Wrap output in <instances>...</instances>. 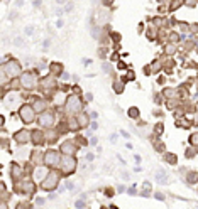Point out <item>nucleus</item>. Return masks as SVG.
<instances>
[{"label": "nucleus", "mask_w": 198, "mask_h": 209, "mask_svg": "<svg viewBox=\"0 0 198 209\" xmlns=\"http://www.w3.org/2000/svg\"><path fill=\"white\" fill-rule=\"evenodd\" d=\"M197 110H198V105H197Z\"/></svg>", "instance_id": "obj_34"}, {"label": "nucleus", "mask_w": 198, "mask_h": 209, "mask_svg": "<svg viewBox=\"0 0 198 209\" xmlns=\"http://www.w3.org/2000/svg\"><path fill=\"white\" fill-rule=\"evenodd\" d=\"M10 174H12L15 179H19L20 175H22V170H20V167L17 165V164H12V170H10Z\"/></svg>", "instance_id": "obj_14"}, {"label": "nucleus", "mask_w": 198, "mask_h": 209, "mask_svg": "<svg viewBox=\"0 0 198 209\" xmlns=\"http://www.w3.org/2000/svg\"><path fill=\"white\" fill-rule=\"evenodd\" d=\"M36 83H37V78H36L34 73H24V74H20V86L24 90H34Z\"/></svg>", "instance_id": "obj_5"}, {"label": "nucleus", "mask_w": 198, "mask_h": 209, "mask_svg": "<svg viewBox=\"0 0 198 209\" xmlns=\"http://www.w3.org/2000/svg\"><path fill=\"white\" fill-rule=\"evenodd\" d=\"M179 5H181V2H179V0H173V2H171V10L179 9Z\"/></svg>", "instance_id": "obj_19"}, {"label": "nucleus", "mask_w": 198, "mask_h": 209, "mask_svg": "<svg viewBox=\"0 0 198 209\" xmlns=\"http://www.w3.org/2000/svg\"><path fill=\"white\" fill-rule=\"evenodd\" d=\"M114 86H115V93H122V91H124V86H122L120 83H115Z\"/></svg>", "instance_id": "obj_22"}, {"label": "nucleus", "mask_w": 198, "mask_h": 209, "mask_svg": "<svg viewBox=\"0 0 198 209\" xmlns=\"http://www.w3.org/2000/svg\"><path fill=\"white\" fill-rule=\"evenodd\" d=\"M64 108L69 113H80V110L83 108V101L78 95H69L66 98V103H64Z\"/></svg>", "instance_id": "obj_2"}, {"label": "nucleus", "mask_w": 198, "mask_h": 209, "mask_svg": "<svg viewBox=\"0 0 198 209\" xmlns=\"http://www.w3.org/2000/svg\"><path fill=\"white\" fill-rule=\"evenodd\" d=\"M188 179L191 180V184H193V182L197 180V174H190V175H188Z\"/></svg>", "instance_id": "obj_28"}, {"label": "nucleus", "mask_w": 198, "mask_h": 209, "mask_svg": "<svg viewBox=\"0 0 198 209\" xmlns=\"http://www.w3.org/2000/svg\"><path fill=\"white\" fill-rule=\"evenodd\" d=\"M44 106H46V105H44L42 101H37V103H36V110H44Z\"/></svg>", "instance_id": "obj_24"}, {"label": "nucleus", "mask_w": 198, "mask_h": 209, "mask_svg": "<svg viewBox=\"0 0 198 209\" xmlns=\"http://www.w3.org/2000/svg\"><path fill=\"white\" fill-rule=\"evenodd\" d=\"M24 190H27V192H32V190H34V186H32L30 182H27V184L24 186Z\"/></svg>", "instance_id": "obj_23"}, {"label": "nucleus", "mask_w": 198, "mask_h": 209, "mask_svg": "<svg viewBox=\"0 0 198 209\" xmlns=\"http://www.w3.org/2000/svg\"><path fill=\"white\" fill-rule=\"evenodd\" d=\"M44 174H46V172L37 167V169L34 170V179H36V180H42V179H44Z\"/></svg>", "instance_id": "obj_15"}, {"label": "nucleus", "mask_w": 198, "mask_h": 209, "mask_svg": "<svg viewBox=\"0 0 198 209\" xmlns=\"http://www.w3.org/2000/svg\"><path fill=\"white\" fill-rule=\"evenodd\" d=\"M19 115H20V120L26 125H29V123H32L36 120V108H32L29 105H22L19 110Z\"/></svg>", "instance_id": "obj_4"}, {"label": "nucleus", "mask_w": 198, "mask_h": 209, "mask_svg": "<svg viewBox=\"0 0 198 209\" xmlns=\"http://www.w3.org/2000/svg\"><path fill=\"white\" fill-rule=\"evenodd\" d=\"M166 160H168L169 164H176V157H173L171 153H166Z\"/></svg>", "instance_id": "obj_20"}, {"label": "nucleus", "mask_w": 198, "mask_h": 209, "mask_svg": "<svg viewBox=\"0 0 198 209\" xmlns=\"http://www.w3.org/2000/svg\"><path fill=\"white\" fill-rule=\"evenodd\" d=\"M3 73L10 76V78H17L22 74V68H20L19 61L10 59V61H3Z\"/></svg>", "instance_id": "obj_1"}, {"label": "nucleus", "mask_w": 198, "mask_h": 209, "mask_svg": "<svg viewBox=\"0 0 198 209\" xmlns=\"http://www.w3.org/2000/svg\"><path fill=\"white\" fill-rule=\"evenodd\" d=\"M156 133H163V123H158V125H156Z\"/></svg>", "instance_id": "obj_25"}, {"label": "nucleus", "mask_w": 198, "mask_h": 209, "mask_svg": "<svg viewBox=\"0 0 198 209\" xmlns=\"http://www.w3.org/2000/svg\"><path fill=\"white\" fill-rule=\"evenodd\" d=\"M129 116L130 118H139V108H136V106L129 108Z\"/></svg>", "instance_id": "obj_18"}, {"label": "nucleus", "mask_w": 198, "mask_h": 209, "mask_svg": "<svg viewBox=\"0 0 198 209\" xmlns=\"http://www.w3.org/2000/svg\"><path fill=\"white\" fill-rule=\"evenodd\" d=\"M61 152H63L64 155H75V152H76V145H75L71 140H66V142L61 145Z\"/></svg>", "instance_id": "obj_9"}, {"label": "nucleus", "mask_w": 198, "mask_h": 209, "mask_svg": "<svg viewBox=\"0 0 198 209\" xmlns=\"http://www.w3.org/2000/svg\"><path fill=\"white\" fill-rule=\"evenodd\" d=\"M53 123H54V115L49 113V111H44V113L39 116V125L41 127L48 128V127H53Z\"/></svg>", "instance_id": "obj_8"}, {"label": "nucleus", "mask_w": 198, "mask_h": 209, "mask_svg": "<svg viewBox=\"0 0 198 209\" xmlns=\"http://www.w3.org/2000/svg\"><path fill=\"white\" fill-rule=\"evenodd\" d=\"M30 137H32L30 142H34L36 145H42V143H44V135H42V132H39V130H34V132L30 133Z\"/></svg>", "instance_id": "obj_11"}, {"label": "nucleus", "mask_w": 198, "mask_h": 209, "mask_svg": "<svg viewBox=\"0 0 198 209\" xmlns=\"http://www.w3.org/2000/svg\"><path fill=\"white\" fill-rule=\"evenodd\" d=\"M164 95H166V96H174V91L173 90H164Z\"/></svg>", "instance_id": "obj_27"}, {"label": "nucleus", "mask_w": 198, "mask_h": 209, "mask_svg": "<svg viewBox=\"0 0 198 209\" xmlns=\"http://www.w3.org/2000/svg\"><path fill=\"white\" fill-rule=\"evenodd\" d=\"M190 142H191L193 145H197V143H198V133H193V135L190 137Z\"/></svg>", "instance_id": "obj_21"}, {"label": "nucleus", "mask_w": 198, "mask_h": 209, "mask_svg": "<svg viewBox=\"0 0 198 209\" xmlns=\"http://www.w3.org/2000/svg\"><path fill=\"white\" fill-rule=\"evenodd\" d=\"M41 159H44V155H42L41 152H37V150H34V152H32V160L37 164V162H41Z\"/></svg>", "instance_id": "obj_17"}, {"label": "nucleus", "mask_w": 198, "mask_h": 209, "mask_svg": "<svg viewBox=\"0 0 198 209\" xmlns=\"http://www.w3.org/2000/svg\"><path fill=\"white\" fill-rule=\"evenodd\" d=\"M58 182H60V175H58V174H49L46 179L42 180L41 187L44 190H53V189L58 187Z\"/></svg>", "instance_id": "obj_7"}, {"label": "nucleus", "mask_w": 198, "mask_h": 209, "mask_svg": "<svg viewBox=\"0 0 198 209\" xmlns=\"http://www.w3.org/2000/svg\"><path fill=\"white\" fill-rule=\"evenodd\" d=\"M44 164L48 165V167H51V169H54V167H58L61 164V155H60V152L58 150H48L46 153H44Z\"/></svg>", "instance_id": "obj_3"}, {"label": "nucleus", "mask_w": 198, "mask_h": 209, "mask_svg": "<svg viewBox=\"0 0 198 209\" xmlns=\"http://www.w3.org/2000/svg\"><path fill=\"white\" fill-rule=\"evenodd\" d=\"M103 3H105V5H110V3H112V0H103Z\"/></svg>", "instance_id": "obj_32"}, {"label": "nucleus", "mask_w": 198, "mask_h": 209, "mask_svg": "<svg viewBox=\"0 0 198 209\" xmlns=\"http://www.w3.org/2000/svg\"><path fill=\"white\" fill-rule=\"evenodd\" d=\"M156 179H158V180H161V184H168V177H166V174H164L163 170L156 174Z\"/></svg>", "instance_id": "obj_16"}, {"label": "nucleus", "mask_w": 198, "mask_h": 209, "mask_svg": "<svg viewBox=\"0 0 198 209\" xmlns=\"http://www.w3.org/2000/svg\"><path fill=\"white\" fill-rule=\"evenodd\" d=\"M76 121H78L80 128H87V127H88V123H90V118H88V115L80 113L78 116H76Z\"/></svg>", "instance_id": "obj_12"}, {"label": "nucleus", "mask_w": 198, "mask_h": 209, "mask_svg": "<svg viewBox=\"0 0 198 209\" xmlns=\"http://www.w3.org/2000/svg\"><path fill=\"white\" fill-rule=\"evenodd\" d=\"M14 140L17 143H27L29 142V132L27 130H19L15 135H14Z\"/></svg>", "instance_id": "obj_10"}, {"label": "nucleus", "mask_w": 198, "mask_h": 209, "mask_svg": "<svg viewBox=\"0 0 198 209\" xmlns=\"http://www.w3.org/2000/svg\"><path fill=\"white\" fill-rule=\"evenodd\" d=\"M73 9V5H71V3H68V5H66V7H64V10H66V12H69V10Z\"/></svg>", "instance_id": "obj_31"}, {"label": "nucleus", "mask_w": 198, "mask_h": 209, "mask_svg": "<svg viewBox=\"0 0 198 209\" xmlns=\"http://www.w3.org/2000/svg\"><path fill=\"white\" fill-rule=\"evenodd\" d=\"M156 199H164V196H163V194H161V192H156Z\"/></svg>", "instance_id": "obj_30"}, {"label": "nucleus", "mask_w": 198, "mask_h": 209, "mask_svg": "<svg viewBox=\"0 0 198 209\" xmlns=\"http://www.w3.org/2000/svg\"><path fill=\"white\" fill-rule=\"evenodd\" d=\"M75 206H76V208H85V202H83V201H76Z\"/></svg>", "instance_id": "obj_29"}, {"label": "nucleus", "mask_w": 198, "mask_h": 209, "mask_svg": "<svg viewBox=\"0 0 198 209\" xmlns=\"http://www.w3.org/2000/svg\"><path fill=\"white\" fill-rule=\"evenodd\" d=\"M56 2H60V3H63V2H66V0H56Z\"/></svg>", "instance_id": "obj_33"}, {"label": "nucleus", "mask_w": 198, "mask_h": 209, "mask_svg": "<svg viewBox=\"0 0 198 209\" xmlns=\"http://www.w3.org/2000/svg\"><path fill=\"white\" fill-rule=\"evenodd\" d=\"M76 142H80V145H87V140L83 138V137H78V138H76Z\"/></svg>", "instance_id": "obj_26"}, {"label": "nucleus", "mask_w": 198, "mask_h": 209, "mask_svg": "<svg viewBox=\"0 0 198 209\" xmlns=\"http://www.w3.org/2000/svg\"><path fill=\"white\" fill-rule=\"evenodd\" d=\"M159 2H161V0H159Z\"/></svg>", "instance_id": "obj_35"}, {"label": "nucleus", "mask_w": 198, "mask_h": 209, "mask_svg": "<svg viewBox=\"0 0 198 209\" xmlns=\"http://www.w3.org/2000/svg\"><path fill=\"white\" fill-rule=\"evenodd\" d=\"M61 167H63V172L69 175V174H73L75 170H76V159L73 157V155H64L63 160H61Z\"/></svg>", "instance_id": "obj_6"}, {"label": "nucleus", "mask_w": 198, "mask_h": 209, "mask_svg": "<svg viewBox=\"0 0 198 209\" xmlns=\"http://www.w3.org/2000/svg\"><path fill=\"white\" fill-rule=\"evenodd\" d=\"M49 69L54 76H60V74H63V64L61 62H53L49 66Z\"/></svg>", "instance_id": "obj_13"}]
</instances>
